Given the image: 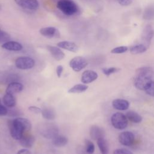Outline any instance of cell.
I'll return each instance as SVG.
<instances>
[{
	"label": "cell",
	"mask_w": 154,
	"mask_h": 154,
	"mask_svg": "<svg viewBox=\"0 0 154 154\" xmlns=\"http://www.w3.org/2000/svg\"><path fill=\"white\" fill-rule=\"evenodd\" d=\"M153 72L150 67H144L138 69L134 80L135 87L141 90H145L153 81Z\"/></svg>",
	"instance_id": "1"
},
{
	"label": "cell",
	"mask_w": 154,
	"mask_h": 154,
	"mask_svg": "<svg viewBox=\"0 0 154 154\" xmlns=\"http://www.w3.org/2000/svg\"><path fill=\"white\" fill-rule=\"evenodd\" d=\"M8 126L10 135L14 140H19L25 132H26L25 128L19 119V117L13 120H9L8 121Z\"/></svg>",
	"instance_id": "2"
},
{
	"label": "cell",
	"mask_w": 154,
	"mask_h": 154,
	"mask_svg": "<svg viewBox=\"0 0 154 154\" xmlns=\"http://www.w3.org/2000/svg\"><path fill=\"white\" fill-rule=\"evenodd\" d=\"M57 7L64 14L72 16L78 11V7L73 0H58Z\"/></svg>",
	"instance_id": "3"
},
{
	"label": "cell",
	"mask_w": 154,
	"mask_h": 154,
	"mask_svg": "<svg viewBox=\"0 0 154 154\" xmlns=\"http://www.w3.org/2000/svg\"><path fill=\"white\" fill-rule=\"evenodd\" d=\"M40 134L45 138L53 139L58 135V126L52 123H45L39 128Z\"/></svg>",
	"instance_id": "4"
},
{
	"label": "cell",
	"mask_w": 154,
	"mask_h": 154,
	"mask_svg": "<svg viewBox=\"0 0 154 154\" xmlns=\"http://www.w3.org/2000/svg\"><path fill=\"white\" fill-rule=\"evenodd\" d=\"M111 122L112 125L117 129H123L126 128L128 123L126 115L120 112L114 114L111 116Z\"/></svg>",
	"instance_id": "5"
},
{
	"label": "cell",
	"mask_w": 154,
	"mask_h": 154,
	"mask_svg": "<svg viewBox=\"0 0 154 154\" xmlns=\"http://www.w3.org/2000/svg\"><path fill=\"white\" fill-rule=\"evenodd\" d=\"M35 65L34 60L29 57H19L15 60V66L17 69L27 70L32 68Z\"/></svg>",
	"instance_id": "6"
},
{
	"label": "cell",
	"mask_w": 154,
	"mask_h": 154,
	"mask_svg": "<svg viewBox=\"0 0 154 154\" xmlns=\"http://www.w3.org/2000/svg\"><path fill=\"white\" fill-rule=\"evenodd\" d=\"M88 64L87 60L81 56L73 58L69 62V66L75 72H79L84 69Z\"/></svg>",
	"instance_id": "7"
},
{
	"label": "cell",
	"mask_w": 154,
	"mask_h": 154,
	"mask_svg": "<svg viewBox=\"0 0 154 154\" xmlns=\"http://www.w3.org/2000/svg\"><path fill=\"white\" fill-rule=\"evenodd\" d=\"M154 36V30L152 26L150 25H146L141 33V40L143 41V44L146 45L149 48L150 43L152 38Z\"/></svg>",
	"instance_id": "8"
},
{
	"label": "cell",
	"mask_w": 154,
	"mask_h": 154,
	"mask_svg": "<svg viewBox=\"0 0 154 154\" xmlns=\"http://www.w3.org/2000/svg\"><path fill=\"white\" fill-rule=\"evenodd\" d=\"M20 7L29 10H36L38 8L39 4L37 0H14Z\"/></svg>",
	"instance_id": "9"
},
{
	"label": "cell",
	"mask_w": 154,
	"mask_h": 154,
	"mask_svg": "<svg viewBox=\"0 0 154 154\" xmlns=\"http://www.w3.org/2000/svg\"><path fill=\"white\" fill-rule=\"evenodd\" d=\"M134 135L129 131L123 132L119 136V141L123 146H131L134 143Z\"/></svg>",
	"instance_id": "10"
},
{
	"label": "cell",
	"mask_w": 154,
	"mask_h": 154,
	"mask_svg": "<svg viewBox=\"0 0 154 154\" xmlns=\"http://www.w3.org/2000/svg\"><path fill=\"white\" fill-rule=\"evenodd\" d=\"M41 35L48 38H59L60 37V32L58 29L53 26H48L42 28L39 30Z\"/></svg>",
	"instance_id": "11"
},
{
	"label": "cell",
	"mask_w": 154,
	"mask_h": 154,
	"mask_svg": "<svg viewBox=\"0 0 154 154\" xmlns=\"http://www.w3.org/2000/svg\"><path fill=\"white\" fill-rule=\"evenodd\" d=\"M97 77L98 75L96 72L93 70H85L82 73L81 80L83 84H87L94 81L97 78Z\"/></svg>",
	"instance_id": "12"
},
{
	"label": "cell",
	"mask_w": 154,
	"mask_h": 154,
	"mask_svg": "<svg viewBox=\"0 0 154 154\" xmlns=\"http://www.w3.org/2000/svg\"><path fill=\"white\" fill-rule=\"evenodd\" d=\"M46 48L49 51V52L51 53L53 58L57 61H60L63 60L65 57L64 53L58 46L47 45Z\"/></svg>",
	"instance_id": "13"
},
{
	"label": "cell",
	"mask_w": 154,
	"mask_h": 154,
	"mask_svg": "<svg viewBox=\"0 0 154 154\" xmlns=\"http://www.w3.org/2000/svg\"><path fill=\"white\" fill-rule=\"evenodd\" d=\"M34 137L32 135L29 134H24L22 138L19 140L20 144L26 149L32 147L34 144Z\"/></svg>",
	"instance_id": "14"
},
{
	"label": "cell",
	"mask_w": 154,
	"mask_h": 154,
	"mask_svg": "<svg viewBox=\"0 0 154 154\" xmlns=\"http://www.w3.org/2000/svg\"><path fill=\"white\" fill-rule=\"evenodd\" d=\"M57 46L59 47L60 48H61L72 52H76L79 49V48L77 46V45L75 43L70 41L60 42L57 43Z\"/></svg>",
	"instance_id": "15"
},
{
	"label": "cell",
	"mask_w": 154,
	"mask_h": 154,
	"mask_svg": "<svg viewBox=\"0 0 154 154\" xmlns=\"http://www.w3.org/2000/svg\"><path fill=\"white\" fill-rule=\"evenodd\" d=\"M23 89V85L18 82H10L6 88V93L14 94L22 91Z\"/></svg>",
	"instance_id": "16"
},
{
	"label": "cell",
	"mask_w": 154,
	"mask_h": 154,
	"mask_svg": "<svg viewBox=\"0 0 154 154\" xmlns=\"http://www.w3.org/2000/svg\"><path fill=\"white\" fill-rule=\"evenodd\" d=\"M90 136L91 139L97 140L104 137V131L102 128L97 125H93L90 129Z\"/></svg>",
	"instance_id": "17"
},
{
	"label": "cell",
	"mask_w": 154,
	"mask_h": 154,
	"mask_svg": "<svg viewBox=\"0 0 154 154\" xmlns=\"http://www.w3.org/2000/svg\"><path fill=\"white\" fill-rule=\"evenodd\" d=\"M1 47L6 50L10 51H19L22 49V45L15 41H8L1 45Z\"/></svg>",
	"instance_id": "18"
},
{
	"label": "cell",
	"mask_w": 154,
	"mask_h": 154,
	"mask_svg": "<svg viewBox=\"0 0 154 154\" xmlns=\"http://www.w3.org/2000/svg\"><path fill=\"white\" fill-rule=\"evenodd\" d=\"M112 105L116 109L124 111L127 109L129 106V102L125 99H117L112 101Z\"/></svg>",
	"instance_id": "19"
},
{
	"label": "cell",
	"mask_w": 154,
	"mask_h": 154,
	"mask_svg": "<svg viewBox=\"0 0 154 154\" xmlns=\"http://www.w3.org/2000/svg\"><path fill=\"white\" fill-rule=\"evenodd\" d=\"M4 104L9 108L14 107L16 104V100L13 94L6 93L2 99Z\"/></svg>",
	"instance_id": "20"
},
{
	"label": "cell",
	"mask_w": 154,
	"mask_h": 154,
	"mask_svg": "<svg viewBox=\"0 0 154 154\" xmlns=\"http://www.w3.org/2000/svg\"><path fill=\"white\" fill-rule=\"evenodd\" d=\"M68 143V138L62 135H58L52 139V144L57 147H63Z\"/></svg>",
	"instance_id": "21"
},
{
	"label": "cell",
	"mask_w": 154,
	"mask_h": 154,
	"mask_svg": "<svg viewBox=\"0 0 154 154\" xmlns=\"http://www.w3.org/2000/svg\"><path fill=\"white\" fill-rule=\"evenodd\" d=\"M88 87L85 84H78L69 89L68 93H81L85 91Z\"/></svg>",
	"instance_id": "22"
},
{
	"label": "cell",
	"mask_w": 154,
	"mask_h": 154,
	"mask_svg": "<svg viewBox=\"0 0 154 154\" xmlns=\"http://www.w3.org/2000/svg\"><path fill=\"white\" fill-rule=\"evenodd\" d=\"M43 117L48 120H52L55 118V112L51 108H45L42 109L41 112Z\"/></svg>",
	"instance_id": "23"
},
{
	"label": "cell",
	"mask_w": 154,
	"mask_h": 154,
	"mask_svg": "<svg viewBox=\"0 0 154 154\" xmlns=\"http://www.w3.org/2000/svg\"><path fill=\"white\" fill-rule=\"evenodd\" d=\"M126 116L128 120H129L132 123H138L141 122L142 120L141 116L136 112H134L133 111H129L127 112L126 114Z\"/></svg>",
	"instance_id": "24"
},
{
	"label": "cell",
	"mask_w": 154,
	"mask_h": 154,
	"mask_svg": "<svg viewBox=\"0 0 154 154\" xmlns=\"http://www.w3.org/2000/svg\"><path fill=\"white\" fill-rule=\"evenodd\" d=\"M97 144L101 154H108V146L106 141L103 137L98 139L97 140Z\"/></svg>",
	"instance_id": "25"
},
{
	"label": "cell",
	"mask_w": 154,
	"mask_h": 154,
	"mask_svg": "<svg viewBox=\"0 0 154 154\" xmlns=\"http://www.w3.org/2000/svg\"><path fill=\"white\" fill-rule=\"evenodd\" d=\"M147 48H148L144 44H139L130 47L129 50L132 54H138L146 52Z\"/></svg>",
	"instance_id": "26"
},
{
	"label": "cell",
	"mask_w": 154,
	"mask_h": 154,
	"mask_svg": "<svg viewBox=\"0 0 154 154\" xmlns=\"http://www.w3.org/2000/svg\"><path fill=\"white\" fill-rule=\"evenodd\" d=\"M143 19L145 20H151L154 18V5H149L144 10L143 14Z\"/></svg>",
	"instance_id": "27"
},
{
	"label": "cell",
	"mask_w": 154,
	"mask_h": 154,
	"mask_svg": "<svg viewBox=\"0 0 154 154\" xmlns=\"http://www.w3.org/2000/svg\"><path fill=\"white\" fill-rule=\"evenodd\" d=\"M84 143H85L84 146L87 152L90 154H93L95 149V147L93 143L88 139H85L84 141Z\"/></svg>",
	"instance_id": "28"
},
{
	"label": "cell",
	"mask_w": 154,
	"mask_h": 154,
	"mask_svg": "<svg viewBox=\"0 0 154 154\" xmlns=\"http://www.w3.org/2000/svg\"><path fill=\"white\" fill-rule=\"evenodd\" d=\"M128 49V48L127 46H118L113 48L111 51V52L112 54H122L126 52Z\"/></svg>",
	"instance_id": "29"
},
{
	"label": "cell",
	"mask_w": 154,
	"mask_h": 154,
	"mask_svg": "<svg viewBox=\"0 0 154 154\" xmlns=\"http://www.w3.org/2000/svg\"><path fill=\"white\" fill-rule=\"evenodd\" d=\"M10 40V35L5 31H0V43H4Z\"/></svg>",
	"instance_id": "30"
},
{
	"label": "cell",
	"mask_w": 154,
	"mask_h": 154,
	"mask_svg": "<svg viewBox=\"0 0 154 154\" xmlns=\"http://www.w3.org/2000/svg\"><path fill=\"white\" fill-rule=\"evenodd\" d=\"M119 70V69L116 67H109V68H103L102 69L103 73L105 75H107V76H109L115 72H117Z\"/></svg>",
	"instance_id": "31"
},
{
	"label": "cell",
	"mask_w": 154,
	"mask_h": 154,
	"mask_svg": "<svg viewBox=\"0 0 154 154\" xmlns=\"http://www.w3.org/2000/svg\"><path fill=\"white\" fill-rule=\"evenodd\" d=\"M145 91L149 95L152 96H154V81H152L149 84V85L146 88Z\"/></svg>",
	"instance_id": "32"
},
{
	"label": "cell",
	"mask_w": 154,
	"mask_h": 154,
	"mask_svg": "<svg viewBox=\"0 0 154 154\" xmlns=\"http://www.w3.org/2000/svg\"><path fill=\"white\" fill-rule=\"evenodd\" d=\"M113 154H134L130 150L126 149H117L114 150Z\"/></svg>",
	"instance_id": "33"
},
{
	"label": "cell",
	"mask_w": 154,
	"mask_h": 154,
	"mask_svg": "<svg viewBox=\"0 0 154 154\" xmlns=\"http://www.w3.org/2000/svg\"><path fill=\"white\" fill-rule=\"evenodd\" d=\"M76 151L77 154H90L85 150V146H82V145H79L76 148Z\"/></svg>",
	"instance_id": "34"
},
{
	"label": "cell",
	"mask_w": 154,
	"mask_h": 154,
	"mask_svg": "<svg viewBox=\"0 0 154 154\" xmlns=\"http://www.w3.org/2000/svg\"><path fill=\"white\" fill-rule=\"evenodd\" d=\"M28 110L35 114H40L42 112V109L36 106H30L28 107Z\"/></svg>",
	"instance_id": "35"
},
{
	"label": "cell",
	"mask_w": 154,
	"mask_h": 154,
	"mask_svg": "<svg viewBox=\"0 0 154 154\" xmlns=\"http://www.w3.org/2000/svg\"><path fill=\"white\" fill-rule=\"evenodd\" d=\"M119 4L122 6H128L131 5L133 0H117Z\"/></svg>",
	"instance_id": "36"
},
{
	"label": "cell",
	"mask_w": 154,
	"mask_h": 154,
	"mask_svg": "<svg viewBox=\"0 0 154 154\" xmlns=\"http://www.w3.org/2000/svg\"><path fill=\"white\" fill-rule=\"evenodd\" d=\"M63 72V67L61 65H58L56 68V73L58 78H60Z\"/></svg>",
	"instance_id": "37"
},
{
	"label": "cell",
	"mask_w": 154,
	"mask_h": 154,
	"mask_svg": "<svg viewBox=\"0 0 154 154\" xmlns=\"http://www.w3.org/2000/svg\"><path fill=\"white\" fill-rule=\"evenodd\" d=\"M8 113L7 108L2 105L0 104V116H5Z\"/></svg>",
	"instance_id": "38"
},
{
	"label": "cell",
	"mask_w": 154,
	"mask_h": 154,
	"mask_svg": "<svg viewBox=\"0 0 154 154\" xmlns=\"http://www.w3.org/2000/svg\"><path fill=\"white\" fill-rule=\"evenodd\" d=\"M17 154H31V152L28 149H22L17 152Z\"/></svg>",
	"instance_id": "39"
},
{
	"label": "cell",
	"mask_w": 154,
	"mask_h": 154,
	"mask_svg": "<svg viewBox=\"0 0 154 154\" xmlns=\"http://www.w3.org/2000/svg\"><path fill=\"white\" fill-rule=\"evenodd\" d=\"M0 9H1V5H0Z\"/></svg>",
	"instance_id": "40"
},
{
	"label": "cell",
	"mask_w": 154,
	"mask_h": 154,
	"mask_svg": "<svg viewBox=\"0 0 154 154\" xmlns=\"http://www.w3.org/2000/svg\"><path fill=\"white\" fill-rule=\"evenodd\" d=\"M0 104H1V100H0Z\"/></svg>",
	"instance_id": "41"
},
{
	"label": "cell",
	"mask_w": 154,
	"mask_h": 154,
	"mask_svg": "<svg viewBox=\"0 0 154 154\" xmlns=\"http://www.w3.org/2000/svg\"><path fill=\"white\" fill-rule=\"evenodd\" d=\"M0 31H1V29H0Z\"/></svg>",
	"instance_id": "42"
}]
</instances>
